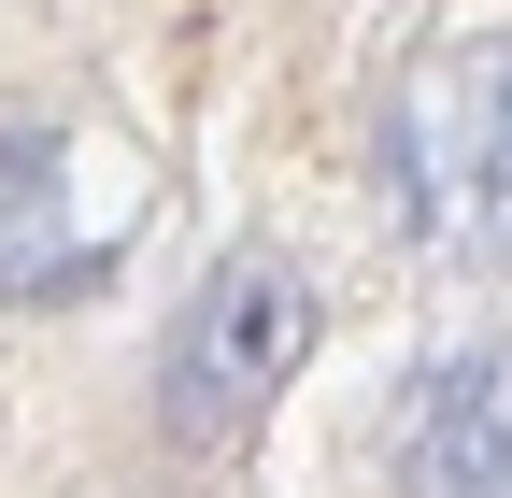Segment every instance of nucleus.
I'll return each instance as SVG.
<instances>
[{
    "label": "nucleus",
    "instance_id": "obj_1",
    "mask_svg": "<svg viewBox=\"0 0 512 498\" xmlns=\"http://www.w3.org/2000/svg\"><path fill=\"white\" fill-rule=\"evenodd\" d=\"M384 185L427 257L456 271H512V29L441 43L399 86V129H384Z\"/></svg>",
    "mask_w": 512,
    "mask_h": 498
},
{
    "label": "nucleus",
    "instance_id": "obj_2",
    "mask_svg": "<svg viewBox=\"0 0 512 498\" xmlns=\"http://www.w3.org/2000/svg\"><path fill=\"white\" fill-rule=\"evenodd\" d=\"M299 356H313V285L285 257H228L200 299H185L171 356H157V413L185 427V442H242V427L285 399Z\"/></svg>",
    "mask_w": 512,
    "mask_h": 498
},
{
    "label": "nucleus",
    "instance_id": "obj_3",
    "mask_svg": "<svg viewBox=\"0 0 512 498\" xmlns=\"http://www.w3.org/2000/svg\"><path fill=\"white\" fill-rule=\"evenodd\" d=\"M384 456L413 498H512V342H456L384 399Z\"/></svg>",
    "mask_w": 512,
    "mask_h": 498
},
{
    "label": "nucleus",
    "instance_id": "obj_4",
    "mask_svg": "<svg viewBox=\"0 0 512 498\" xmlns=\"http://www.w3.org/2000/svg\"><path fill=\"white\" fill-rule=\"evenodd\" d=\"M100 285V257H57V129L0 114V299Z\"/></svg>",
    "mask_w": 512,
    "mask_h": 498
}]
</instances>
